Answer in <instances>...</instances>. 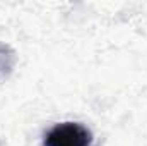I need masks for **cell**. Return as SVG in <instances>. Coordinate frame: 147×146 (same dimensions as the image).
Listing matches in <instances>:
<instances>
[{"label":"cell","mask_w":147,"mask_h":146,"mask_svg":"<svg viewBox=\"0 0 147 146\" xmlns=\"http://www.w3.org/2000/svg\"><path fill=\"white\" fill-rule=\"evenodd\" d=\"M14 64H16L14 52L10 50V46L0 43V79H3V77H7L10 74Z\"/></svg>","instance_id":"cell-2"},{"label":"cell","mask_w":147,"mask_h":146,"mask_svg":"<svg viewBox=\"0 0 147 146\" xmlns=\"http://www.w3.org/2000/svg\"><path fill=\"white\" fill-rule=\"evenodd\" d=\"M91 131L79 122H62L53 126L43 139V146H91Z\"/></svg>","instance_id":"cell-1"}]
</instances>
